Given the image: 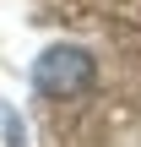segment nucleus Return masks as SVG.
<instances>
[{"label": "nucleus", "mask_w": 141, "mask_h": 147, "mask_svg": "<svg viewBox=\"0 0 141 147\" xmlns=\"http://www.w3.org/2000/svg\"><path fill=\"white\" fill-rule=\"evenodd\" d=\"M98 82V60H92V49H82V44H49L38 60H33V87L43 93V98H76V93H87Z\"/></svg>", "instance_id": "obj_1"}]
</instances>
